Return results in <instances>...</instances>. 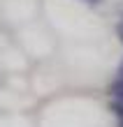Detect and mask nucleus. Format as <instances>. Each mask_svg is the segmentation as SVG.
I'll return each mask as SVG.
<instances>
[]
</instances>
